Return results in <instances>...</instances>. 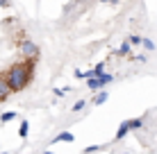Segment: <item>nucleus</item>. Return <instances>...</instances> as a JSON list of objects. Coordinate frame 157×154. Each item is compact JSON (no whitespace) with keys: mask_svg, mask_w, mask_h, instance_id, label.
Instances as JSON below:
<instances>
[{"mask_svg":"<svg viewBox=\"0 0 157 154\" xmlns=\"http://www.w3.org/2000/svg\"><path fill=\"white\" fill-rule=\"evenodd\" d=\"M100 86H107V84H112L114 82V75H109V73H105V75H100Z\"/></svg>","mask_w":157,"mask_h":154,"instance_id":"9","label":"nucleus"},{"mask_svg":"<svg viewBox=\"0 0 157 154\" xmlns=\"http://www.w3.org/2000/svg\"><path fill=\"white\" fill-rule=\"evenodd\" d=\"M28 131H30V125H28V120H23V123H21V129H18V136H21V138H25Z\"/></svg>","mask_w":157,"mask_h":154,"instance_id":"11","label":"nucleus"},{"mask_svg":"<svg viewBox=\"0 0 157 154\" xmlns=\"http://www.w3.org/2000/svg\"><path fill=\"white\" fill-rule=\"evenodd\" d=\"M32 82V63H16L9 68L7 73V84L12 86V91H21Z\"/></svg>","mask_w":157,"mask_h":154,"instance_id":"1","label":"nucleus"},{"mask_svg":"<svg viewBox=\"0 0 157 154\" xmlns=\"http://www.w3.org/2000/svg\"><path fill=\"white\" fill-rule=\"evenodd\" d=\"M86 86H89L91 91H98V88H102V86H100V79H98V77L89 79V82H86Z\"/></svg>","mask_w":157,"mask_h":154,"instance_id":"10","label":"nucleus"},{"mask_svg":"<svg viewBox=\"0 0 157 154\" xmlns=\"http://www.w3.org/2000/svg\"><path fill=\"white\" fill-rule=\"evenodd\" d=\"M9 93H12V86L7 84V79H5V82L0 79V100H5V98L9 95Z\"/></svg>","mask_w":157,"mask_h":154,"instance_id":"5","label":"nucleus"},{"mask_svg":"<svg viewBox=\"0 0 157 154\" xmlns=\"http://www.w3.org/2000/svg\"><path fill=\"white\" fill-rule=\"evenodd\" d=\"M130 43H132V45H144V39H141V36H137V34H132V36H130Z\"/></svg>","mask_w":157,"mask_h":154,"instance_id":"13","label":"nucleus"},{"mask_svg":"<svg viewBox=\"0 0 157 154\" xmlns=\"http://www.w3.org/2000/svg\"><path fill=\"white\" fill-rule=\"evenodd\" d=\"M130 125H132V129H141V127H144V118H134V120H130Z\"/></svg>","mask_w":157,"mask_h":154,"instance_id":"15","label":"nucleus"},{"mask_svg":"<svg viewBox=\"0 0 157 154\" xmlns=\"http://www.w3.org/2000/svg\"><path fill=\"white\" fill-rule=\"evenodd\" d=\"M21 50H23V55L25 57H39V48H36L32 41H23V45H21Z\"/></svg>","mask_w":157,"mask_h":154,"instance_id":"2","label":"nucleus"},{"mask_svg":"<svg viewBox=\"0 0 157 154\" xmlns=\"http://www.w3.org/2000/svg\"><path fill=\"white\" fill-rule=\"evenodd\" d=\"M7 5H9L7 0H0V7H7Z\"/></svg>","mask_w":157,"mask_h":154,"instance_id":"20","label":"nucleus"},{"mask_svg":"<svg viewBox=\"0 0 157 154\" xmlns=\"http://www.w3.org/2000/svg\"><path fill=\"white\" fill-rule=\"evenodd\" d=\"M123 154H130V152H123Z\"/></svg>","mask_w":157,"mask_h":154,"instance_id":"23","label":"nucleus"},{"mask_svg":"<svg viewBox=\"0 0 157 154\" xmlns=\"http://www.w3.org/2000/svg\"><path fill=\"white\" fill-rule=\"evenodd\" d=\"M100 147H102V145H89V147H84V154H96Z\"/></svg>","mask_w":157,"mask_h":154,"instance_id":"17","label":"nucleus"},{"mask_svg":"<svg viewBox=\"0 0 157 154\" xmlns=\"http://www.w3.org/2000/svg\"><path fill=\"white\" fill-rule=\"evenodd\" d=\"M43 154H55V152H50V150H46V152H43Z\"/></svg>","mask_w":157,"mask_h":154,"instance_id":"22","label":"nucleus"},{"mask_svg":"<svg viewBox=\"0 0 157 154\" xmlns=\"http://www.w3.org/2000/svg\"><path fill=\"white\" fill-rule=\"evenodd\" d=\"M107 98H109V93H107V91H102V93H98V95L94 98V104H98V107H100L102 102H107Z\"/></svg>","mask_w":157,"mask_h":154,"instance_id":"8","label":"nucleus"},{"mask_svg":"<svg viewBox=\"0 0 157 154\" xmlns=\"http://www.w3.org/2000/svg\"><path fill=\"white\" fill-rule=\"evenodd\" d=\"M137 61L144 63V61H148V57H146V55H137Z\"/></svg>","mask_w":157,"mask_h":154,"instance_id":"19","label":"nucleus"},{"mask_svg":"<svg viewBox=\"0 0 157 154\" xmlns=\"http://www.w3.org/2000/svg\"><path fill=\"white\" fill-rule=\"evenodd\" d=\"M94 73H96V77H100V75H105V61H100L98 66L94 68Z\"/></svg>","mask_w":157,"mask_h":154,"instance_id":"14","label":"nucleus"},{"mask_svg":"<svg viewBox=\"0 0 157 154\" xmlns=\"http://www.w3.org/2000/svg\"><path fill=\"white\" fill-rule=\"evenodd\" d=\"M84 107H86V100H78V102L73 104V109H71V111H75V113H78V111H82Z\"/></svg>","mask_w":157,"mask_h":154,"instance_id":"12","label":"nucleus"},{"mask_svg":"<svg viewBox=\"0 0 157 154\" xmlns=\"http://www.w3.org/2000/svg\"><path fill=\"white\" fill-rule=\"evenodd\" d=\"M100 2H116V0H100Z\"/></svg>","mask_w":157,"mask_h":154,"instance_id":"21","label":"nucleus"},{"mask_svg":"<svg viewBox=\"0 0 157 154\" xmlns=\"http://www.w3.org/2000/svg\"><path fill=\"white\" fill-rule=\"evenodd\" d=\"M128 131H132V125H130V120H125V123H121V125H118V129H116V141L125 138V136H128Z\"/></svg>","mask_w":157,"mask_h":154,"instance_id":"3","label":"nucleus"},{"mask_svg":"<svg viewBox=\"0 0 157 154\" xmlns=\"http://www.w3.org/2000/svg\"><path fill=\"white\" fill-rule=\"evenodd\" d=\"M16 118V111H2L0 113V123H12Z\"/></svg>","mask_w":157,"mask_h":154,"instance_id":"7","label":"nucleus"},{"mask_svg":"<svg viewBox=\"0 0 157 154\" xmlns=\"http://www.w3.org/2000/svg\"><path fill=\"white\" fill-rule=\"evenodd\" d=\"M130 48H132V43H130V41H125V43H121V45H118L116 55H118V57H125V55H130Z\"/></svg>","mask_w":157,"mask_h":154,"instance_id":"6","label":"nucleus"},{"mask_svg":"<svg viewBox=\"0 0 157 154\" xmlns=\"http://www.w3.org/2000/svg\"><path fill=\"white\" fill-rule=\"evenodd\" d=\"M62 141H64V143H73L75 136L71 134V131H62V134H57L55 138H52V143H62Z\"/></svg>","mask_w":157,"mask_h":154,"instance_id":"4","label":"nucleus"},{"mask_svg":"<svg viewBox=\"0 0 157 154\" xmlns=\"http://www.w3.org/2000/svg\"><path fill=\"white\" fill-rule=\"evenodd\" d=\"M144 48H146L148 52H153V50H155V43H153L150 39H144Z\"/></svg>","mask_w":157,"mask_h":154,"instance_id":"18","label":"nucleus"},{"mask_svg":"<svg viewBox=\"0 0 157 154\" xmlns=\"http://www.w3.org/2000/svg\"><path fill=\"white\" fill-rule=\"evenodd\" d=\"M68 91H71L68 86H64V88H55V98H64V95H66Z\"/></svg>","mask_w":157,"mask_h":154,"instance_id":"16","label":"nucleus"}]
</instances>
